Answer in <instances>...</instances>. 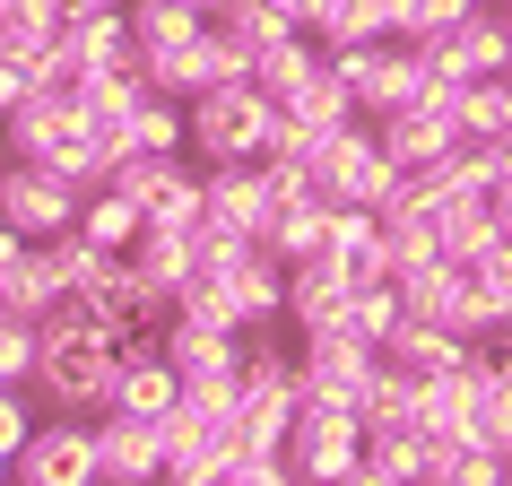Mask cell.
Listing matches in <instances>:
<instances>
[{
	"label": "cell",
	"mask_w": 512,
	"mask_h": 486,
	"mask_svg": "<svg viewBox=\"0 0 512 486\" xmlns=\"http://www.w3.org/2000/svg\"><path fill=\"white\" fill-rule=\"evenodd\" d=\"M278 139H287V113H278L252 79H217V87H200V96L183 105V148H191V165L270 157Z\"/></svg>",
	"instance_id": "1"
},
{
	"label": "cell",
	"mask_w": 512,
	"mask_h": 486,
	"mask_svg": "<svg viewBox=\"0 0 512 486\" xmlns=\"http://www.w3.org/2000/svg\"><path fill=\"white\" fill-rule=\"evenodd\" d=\"M27 391H44V408H61V417H105L113 408V339H87V330L35 339Z\"/></svg>",
	"instance_id": "2"
},
{
	"label": "cell",
	"mask_w": 512,
	"mask_h": 486,
	"mask_svg": "<svg viewBox=\"0 0 512 486\" xmlns=\"http://www.w3.org/2000/svg\"><path fill=\"white\" fill-rule=\"evenodd\" d=\"M287 460H296V478H313V486H356V460H365V417H356V408H339V400H296Z\"/></svg>",
	"instance_id": "3"
},
{
	"label": "cell",
	"mask_w": 512,
	"mask_h": 486,
	"mask_svg": "<svg viewBox=\"0 0 512 486\" xmlns=\"http://www.w3.org/2000/svg\"><path fill=\"white\" fill-rule=\"evenodd\" d=\"M313 183H322V200H356V209H382V200H391L408 174L382 157L374 122H348V131L313 139Z\"/></svg>",
	"instance_id": "4"
},
{
	"label": "cell",
	"mask_w": 512,
	"mask_h": 486,
	"mask_svg": "<svg viewBox=\"0 0 512 486\" xmlns=\"http://www.w3.org/2000/svg\"><path fill=\"white\" fill-rule=\"evenodd\" d=\"M374 374H382V348H374V339H356L348 322H339V330H304V348H296V391H304V400L356 408Z\"/></svg>",
	"instance_id": "5"
},
{
	"label": "cell",
	"mask_w": 512,
	"mask_h": 486,
	"mask_svg": "<svg viewBox=\"0 0 512 486\" xmlns=\"http://www.w3.org/2000/svg\"><path fill=\"white\" fill-rule=\"evenodd\" d=\"M18 486H96V417H35L18 460H9Z\"/></svg>",
	"instance_id": "6"
},
{
	"label": "cell",
	"mask_w": 512,
	"mask_h": 486,
	"mask_svg": "<svg viewBox=\"0 0 512 486\" xmlns=\"http://www.w3.org/2000/svg\"><path fill=\"white\" fill-rule=\"evenodd\" d=\"M79 200L87 191L70 183V174H53V165H35V157H9V174H0V217H9L27 243L79 226Z\"/></svg>",
	"instance_id": "7"
},
{
	"label": "cell",
	"mask_w": 512,
	"mask_h": 486,
	"mask_svg": "<svg viewBox=\"0 0 512 486\" xmlns=\"http://www.w3.org/2000/svg\"><path fill=\"white\" fill-rule=\"evenodd\" d=\"M426 61H434V79H452V87L495 79V70L512 61V27H504V9H460L443 35H426Z\"/></svg>",
	"instance_id": "8"
},
{
	"label": "cell",
	"mask_w": 512,
	"mask_h": 486,
	"mask_svg": "<svg viewBox=\"0 0 512 486\" xmlns=\"http://www.w3.org/2000/svg\"><path fill=\"white\" fill-rule=\"evenodd\" d=\"M157 478H165V426L105 408L96 417V486H157Z\"/></svg>",
	"instance_id": "9"
},
{
	"label": "cell",
	"mask_w": 512,
	"mask_h": 486,
	"mask_svg": "<svg viewBox=\"0 0 512 486\" xmlns=\"http://www.w3.org/2000/svg\"><path fill=\"white\" fill-rule=\"evenodd\" d=\"M70 139H79V96H70V87H27L18 105L0 113V148H9V157L53 165Z\"/></svg>",
	"instance_id": "10"
},
{
	"label": "cell",
	"mask_w": 512,
	"mask_h": 486,
	"mask_svg": "<svg viewBox=\"0 0 512 486\" xmlns=\"http://www.w3.org/2000/svg\"><path fill=\"white\" fill-rule=\"evenodd\" d=\"M278 209L270 174H261V157H226V165H200V217H217V226H243V235H261Z\"/></svg>",
	"instance_id": "11"
},
{
	"label": "cell",
	"mask_w": 512,
	"mask_h": 486,
	"mask_svg": "<svg viewBox=\"0 0 512 486\" xmlns=\"http://www.w3.org/2000/svg\"><path fill=\"white\" fill-rule=\"evenodd\" d=\"M278 113H287V139H278V148H304V157H313V139H330V131H348V122H365V113H356V96L339 87V70H330V61L296 87V96H278Z\"/></svg>",
	"instance_id": "12"
},
{
	"label": "cell",
	"mask_w": 512,
	"mask_h": 486,
	"mask_svg": "<svg viewBox=\"0 0 512 486\" xmlns=\"http://www.w3.org/2000/svg\"><path fill=\"white\" fill-rule=\"evenodd\" d=\"M287 322L304 330H339L348 322V270H339V252H313V261H287Z\"/></svg>",
	"instance_id": "13"
},
{
	"label": "cell",
	"mask_w": 512,
	"mask_h": 486,
	"mask_svg": "<svg viewBox=\"0 0 512 486\" xmlns=\"http://www.w3.org/2000/svg\"><path fill=\"white\" fill-rule=\"evenodd\" d=\"M243 348H252V330H209V322H174L165 313V356H174L183 382H235Z\"/></svg>",
	"instance_id": "14"
},
{
	"label": "cell",
	"mask_w": 512,
	"mask_h": 486,
	"mask_svg": "<svg viewBox=\"0 0 512 486\" xmlns=\"http://www.w3.org/2000/svg\"><path fill=\"white\" fill-rule=\"evenodd\" d=\"M374 139H382V157L400 165V174H426L443 148H460V131H452L434 105H391V113H374Z\"/></svg>",
	"instance_id": "15"
},
{
	"label": "cell",
	"mask_w": 512,
	"mask_h": 486,
	"mask_svg": "<svg viewBox=\"0 0 512 486\" xmlns=\"http://www.w3.org/2000/svg\"><path fill=\"white\" fill-rule=\"evenodd\" d=\"M391 365H400L408 382H443V374H460L469 356H486L478 339H460V330H443V322H400V339H391Z\"/></svg>",
	"instance_id": "16"
},
{
	"label": "cell",
	"mask_w": 512,
	"mask_h": 486,
	"mask_svg": "<svg viewBox=\"0 0 512 486\" xmlns=\"http://www.w3.org/2000/svg\"><path fill=\"white\" fill-rule=\"evenodd\" d=\"M183 400V374H174V356L165 348H139V356H113V408H131V417H157Z\"/></svg>",
	"instance_id": "17"
},
{
	"label": "cell",
	"mask_w": 512,
	"mask_h": 486,
	"mask_svg": "<svg viewBox=\"0 0 512 486\" xmlns=\"http://www.w3.org/2000/svg\"><path fill=\"white\" fill-rule=\"evenodd\" d=\"M226 287H235V313H243V330H270V322H287V261H278L270 243H252L235 270H226Z\"/></svg>",
	"instance_id": "18"
},
{
	"label": "cell",
	"mask_w": 512,
	"mask_h": 486,
	"mask_svg": "<svg viewBox=\"0 0 512 486\" xmlns=\"http://www.w3.org/2000/svg\"><path fill=\"white\" fill-rule=\"evenodd\" d=\"M417 478H426V434L417 426H365L356 486H417Z\"/></svg>",
	"instance_id": "19"
},
{
	"label": "cell",
	"mask_w": 512,
	"mask_h": 486,
	"mask_svg": "<svg viewBox=\"0 0 512 486\" xmlns=\"http://www.w3.org/2000/svg\"><path fill=\"white\" fill-rule=\"evenodd\" d=\"M261 243H270L278 261H313V252H330V200H322V191H304V200H278L270 226H261Z\"/></svg>",
	"instance_id": "20"
},
{
	"label": "cell",
	"mask_w": 512,
	"mask_h": 486,
	"mask_svg": "<svg viewBox=\"0 0 512 486\" xmlns=\"http://www.w3.org/2000/svg\"><path fill=\"white\" fill-rule=\"evenodd\" d=\"M122 18H131V44H139V61H157V53H183L191 35L209 27L191 0H122Z\"/></svg>",
	"instance_id": "21"
},
{
	"label": "cell",
	"mask_w": 512,
	"mask_h": 486,
	"mask_svg": "<svg viewBox=\"0 0 512 486\" xmlns=\"http://www.w3.org/2000/svg\"><path fill=\"white\" fill-rule=\"evenodd\" d=\"M322 61H330V44H322V35H304V27H296V35H278L270 53H252V87H261V96L278 105V96H296V87L313 79Z\"/></svg>",
	"instance_id": "22"
},
{
	"label": "cell",
	"mask_w": 512,
	"mask_h": 486,
	"mask_svg": "<svg viewBox=\"0 0 512 486\" xmlns=\"http://www.w3.org/2000/svg\"><path fill=\"white\" fill-rule=\"evenodd\" d=\"M131 270L157 287L165 304H174V287L191 278V226H139V243H131Z\"/></svg>",
	"instance_id": "23"
},
{
	"label": "cell",
	"mask_w": 512,
	"mask_h": 486,
	"mask_svg": "<svg viewBox=\"0 0 512 486\" xmlns=\"http://www.w3.org/2000/svg\"><path fill=\"white\" fill-rule=\"evenodd\" d=\"M139 226H148V209H139L131 191H113V183H96V191L79 200V235H87V243H105V252H131Z\"/></svg>",
	"instance_id": "24"
},
{
	"label": "cell",
	"mask_w": 512,
	"mask_h": 486,
	"mask_svg": "<svg viewBox=\"0 0 512 486\" xmlns=\"http://www.w3.org/2000/svg\"><path fill=\"white\" fill-rule=\"evenodd\" d=\"M452 131L460 139H504L512 131V79H504V70H495V79L452 87Z\"/></svg>",
	"instance_id": "25"
},
{
	"label": "cell",
	"mask_w": 512,
	"mask_h": 486,
	"mask_svg": "<svg viewBox=\"0 0 512 486\" xmlns=\"http://www.w3.org/2000/svg\"><path fill=\"white\" fill-rule=\"evenodd\" d=\"M400 278H365V287H348V330L356 339H374V348H391L400 339Z\"/></svg>",
	"instance_id": "26"
},
{
	"label": "cell",
	"mask_w": 512,
	"mask_h": 486,
	"mask_svg": "<svg viewBox=\"0 0 512 486\" xmlns=\"http://www.w3.org/2000/svg\"><path fill=\"white\" fill-rule=\"evenodd\" d=\"M313 35H322L330 53L339 44H374V35H391V0H322Z\"/></svg>",
	"instance_id": "27"
},
{
	"label": "cell",
	"mask_w": 512,
	"mask_h": 486,
	"mask_svg": "<svg viewBox=\"0 0 512 486\" xmlns=\"http://www.w3.org/2000/svg\"><path fill=\"white\" fill-rule=\"evenodd\" d=\"M217 27L235 35L243 53H270L278 35H296V18H278L270 0H226V9H217Z\"/></svg>",
	"instance_id": "28"
},
{
	"label": "cell",
	"mask_w": 512,
	"mask_h": 486,
	"mask_svg": "<svg viewBox=\"0 0 512 486\" xmlns=\"http://www.w3.org/2000/svg\"><path fill=\"white\" fill-rule=\"evenodd\" d=\"M469 9V0H391V35H408V44H426V35H443Z\"/></svg>",
	"instance_id": "29"
},
{
	"label": "cell",
	"mask_w": 512,
	"mask_h": 486,
	"mask_svg": "<svg viewBox=\"0 0 512 486\" xmlns=\"http://www.w3.org/2000/svg\"><path fill=\"white\" fill-rule=\"evenodd\" d=\"M148 226H200V165H183V174L148 200Z\"/></svg>",
	"instance_id": "30"
},
{
	"label": "cell",
	"mask_w": 512,
	"mask_h": 486,
	"mask_svg": "<svg viewBox=\"0 0 512 486\" xmlns=\"http://www.w3.org/2000/svg\"><path fill=\"white\" fill-rule=\"evenodd\" d=\"M27 426H35V408H27V382H0V478H9V460H18Z\"/></svg>",
	"instance_id": "31"
},
{
	"label": "cell",
	"mask_w": 512,
	"mask_h": 486,
	"mask_svg": "<svg viewBox=\"0 0 512 486\" xmlns=\"http://www.w3.org/2000/svg\"><path fill=\"white\" fill-rule=\"evenodd\" d=\"M270 9H278V18H296L304 35H313V18H322V0H270Z\"/></svg>",
	"instance_id": "32"
},
{
	"label": "cell",
	"mask_w": 512,
	"mask_h": 486,
	"mask_svg": "<svg viewBox=\"0 0 512 486\" xmlns=\"http://www.w3.org/2000/svg\"><path fill=\"white\" fill-rule=\"evenodd\" d=\"M495 217H504V235H512V191H495Z\"/></svg>",
	"instance_id": "33"
},
{
	"label": "cell",
	"mask_w": 512,
	"mask_h": 486,
	"mask_svg": "<svg viewBox=\"0 0 512 486\" xmlns=\"http://www.w3.org/2000/svg\"><path fill=\"white\" fill-rule=\"evenodd\" d=\"M191 9H200V18H217V9H226V0H191Z\"/></svg>",
	"instance_id": "34"
},
{
	"label": "cell",
	"mask_w": 512,
	"mask_h": 486,
	"mask_svg": "<svg viewBox=\"0 0 512 486\" xmlns=\"http://www.w3.org/2000/svg\"><path fill=\"white\" fill-rule=\"evenodd\" d=\"M495 9H504V27H512V0H495Z\"/></svg>",
	"instance_id": "35"
},
{
	"label": "cell",
	"mask_w": 512,
	"mask_h": 486,
	"mask_svg": "<svg viewBox=\"0 0 512 486\" xmlns=\"http://www.w3.org/2000/svg\"><path fill=\"white\" fill-rule=\"evenodd\" d=\"M0 174H9V157H0Z\"/></svg>",
	"instance_id": "36"
},
{
	"label": "cell",
	"mask_w": 512,
	"mask_h": 486,
	"mask_svg": "<svg viewBox=\"0 0 512 486\" xmlns=\"http://www.w3.org/2000/svg\"><path fill=\"white\" fill-rule=\"evenodd\" d=\"M504 79H512V61H504Z\"/></svg>",
	"instance_id": "37"
}]
</instances>
